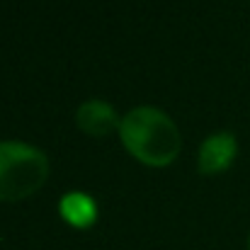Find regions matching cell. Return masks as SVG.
Wrapping results in <instances>:
<instances>
[{"instance_id":"5","label":"cell","mask_w":250,"mask_h":250,"mask_svg":"<svg viewBox=\"0 0 250 250\" xmlns=\"http://www.w3.org/2000/svg\"><path fill=\"white\" fill-rule=\"evenodd\" d=\"M59 211L76 229H90L97 221V204L85 192H68V194H63L61 202H59Z\"/></svg>"},{"instance_id":"2","label":"cell","mask_w":250,"mask_h":250,"mask_svg":"<svg viewBox=\"0 0 250 250\" xmlns=\"http://www.w3.org/2000/svg\"><path fill=\"white\" fill-rule=\"evenodd\" d=\"M49 158L22 141H0V202H20L44 187Z\"/></svg>"},{"instance_id":"6","label":"cell","mask_w":250,"mask_h":250,"mask_svg":"<svg viewBox=\"0 0 250 250\" xmlns=\"http://www.w3.org/2000/svg\"><path fill=\"white\" fill-rule=\"evenodd\" d=\"M248 250H250V238H248Z\"/></svg>"},{"instance_id":"1","label":"cell","mask_w":250,"mask_h":250,"mask_svg":"<svg viewBox=\"0 0 250 250\" xmlns=\"http://www.w3.org/2000/svg\"><path fill=\"white\" fill-rule=\"evenodd\" d=\"M119 136L124 148L144 166H170L182 146L177 124L158 107H134L122 117Z\"/></svg>"},{"instance_id":"4","label":"cell","mask_w":250,"mask_h":250,"mask_svg":"<svg viewBox=\"0 0 250 250\" xmlns=\"http://www.w3.org/2000/svg\"><path fill=\"white\" fill-rule=\"evenodd\" d=\"M76 124L78 129L90 136H107L114 129H119L122 119L117 117L114 107L104 100H87L76 112Z\"/></svg>"},{"instance_id":"3","label":"cell","mask_w":250,"mask_h":250,"mask_svg":"<svg viewBox=\"0 0 250 250\" xmlns=\"http://www.w3.org/2000/svg\"><path fill=\"white\" fill-rule=\"evenodd\" d=\"M238 153V141L231 131H216L211 136L204 139V144L199 146V156H197V166L204 175H214V172H224L226 167H231L233 158Z\"/></svg>"}]
</instances>
